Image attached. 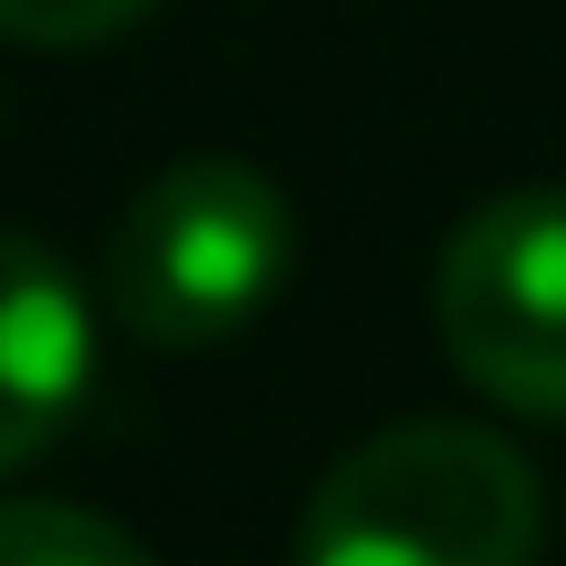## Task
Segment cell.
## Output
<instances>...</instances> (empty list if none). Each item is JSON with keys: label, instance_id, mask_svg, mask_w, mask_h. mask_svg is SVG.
Segmentation results:
<instances>
[{"label": "cell", "instance_id": "obj_1", "mask_svg": "<svg viewBox=\"0 0 566 566\" xmlns=\"http://www.w3.org/2000/svg\"><path fill=\"white\" fill-rule=\"evenodd\" d=\"M547 488L468 418H398L358 438L298 517V566H537Z\"/></svg>", "mask_w": 566, "mask_h": 566}, {"label": "cell", "instance_id": "obj_3", "mask_svg": "<svg viewBox=\"0 0 566 566\" xmlns=\"http://www.w3.org/2000/svg\"><path fill=\"white\" fill-rule=\"evenodd\" d=\"M438 338L507 418H566V189H497L448 229Z\"/></svg>", "mask_w": 566, "mask_h": 566}, {"label": "cell", "instance_id": "obj_5", "mask_svg": "<svg viewBox=\"0 0 566 566\" xmlns=\"http://www.w3.org/2000/svg\"><path fill=\"white\" fill-rule=\"evenodd\" d=\"M0 566H149V547L119 517H99V507L10 497L0 507Z\"/></svg>", "mask_w": 566, "mask_h": 566}, {"label": "cell", "instance_id": "obj_6", "mask_svg": "<svg viewBox=\"0 0 566 566\" xmlns=\"http://www.w3.org/2000/svg\"><path fill=\"white\" fill-rule=\"evenodd\" d=\"M159 0H0V40H30V50H90V40H119L129 20H149Z\"/></svg>", "mask_w": 566, "mask_h": 566}, {"label": "cell", "instance_id": "obj_4", "mask_svg": "<svg viewBox=\"0 0 566 566\" xmlns=\"http://www.w3.org/2000/svg\"><path fill=\"white\" fill-rule=\"evenodd\" d=\"M80 398H90V298L40 239L0 229V478L30 468Z\"/></svg>", "mask_w": 566, "mask_h": 566}, {"label": "cell", "instance_id": "obj_2", "mask_svg": "<svg viewBox=\"0 0 566 566\" xmlns=\"http://www.w3.org/2000/svg\"><path fill=\"white\" fill-rule=\"evenodd\" d=\"M298 269V219L289 189L249 159H179L159 169L99 259V298L139 348H219L239 338Z\"/></svg>", "mask_w": 566, "mask_h": 566}]
</instances>
